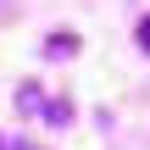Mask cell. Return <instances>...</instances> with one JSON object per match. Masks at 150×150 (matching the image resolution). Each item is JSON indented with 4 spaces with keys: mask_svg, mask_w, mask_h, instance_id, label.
<instances>
[{
    "mask_svg": "<svg viewBox=\"0 0 150 150\" xmlns=\"http://www.w3.org/2000/svg\"><path fill=\"white\" fill-rule=\"evenodd\" d=\"M72 50H78L72 33H50V39H45V56H50V61H61V56H72Z\"/></svg>",
    "mask_w": 150,
    "mask_h": 150,
    "instance_id": "cell-1",
    "label": "cell"
},
{
    "mask_svg": "<svg viewBox=\"0 0 150 150\" xmlns=\"http://www.w3.org/2000/svg\"><path fill=\"white\" fill-rule=\"evenodd\" d=\"M17 106H28V111H33V106H39V83H22V95H17Z\"/></svg>",
    "mask_w": 150,
    "mask_h": 150,
    "instance_id": "cell-2",
    "label": "cell"
},
{
    "mask_svg": "<svg viewBox=\"0 0 150 150\" xmlns=\"http://www.w3.org/2000/svg\"><path fill=\"white\" fill-rule=\"evenodd\" d=\"M139 50H145V56H150V17H145V22H139Z\"/></svg>",
    "mask_w": 150,
    "mask_h": 150,
    "instance_id": "cell-3",
    "label": "cell"
},
{
    "mask_svg": "<svg viewBox=\"0 0 150 150\" xmlns=\"http://www.w3.org/2000/svg\"><path fill=\"white\" fill-rule=\"evenodd\" d=\"M11 150H33V145H11Z\"/></svg>",
    "mask_w": 150,
    "mask_h": 150,
    "instance_id": "cell-4",
    "label": "cell"
},
{
    "mask_svg": "<svg viewBox=\"0 0 150 150\" xmlns=\"http://www.w3.org/2000/svg\"><path fill=\"white\" fill-rule=\"evenodd\" d=\"M0 150H6V145H0Z\"/></svg>",
    "mask_w": 150,
    "mask_h": 150,
    "instance_id": "cell-5",
    "label": "cell"
}]
</instances>
